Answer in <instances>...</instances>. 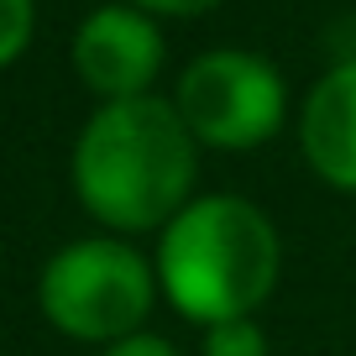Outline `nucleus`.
<instances>
[{"mask_svg":"<svg viewBox=\"0 0 356 356\" xmlns=\"http://www.w3.org/2000/svg\"><path fill=\"white\" fill-rule=\"evenodd\" d=\"M204 356H267V335L262 325L246 314V320H225L204 330Z\"/></svg>","mask_w":356,"mask_h":356,"instance_id":"7","label":"nucleus"},{"mask_svg":"<svg viewBox=\"0 0 356 356\" xmlns=\"http://www.w3.org/2000/svg\"><path fill=\"white\" fill-rule=\"evenodd\" d=\"M194 178L200 142L163 95L95 105L74 142V194L115 236L163 231L194 200Z\"/></svg>","mask_w":356,"mask_h":356,"instance_id":"1","label":"nucleus"},{"mask_svg":"<svg viewBox=\"0 0 356 356\" xmlns=\"http://www.w3.org/2000/svg\"><path fill=\"white\" fill-rule=\"evenodd\" d=\"M32 32H37V6L32 0H0V68L26 53Z\"/></svg>","mask_w":356,"mask_h":356,"instance_id":"8","label":"nucleus"},{"mask_svg":"<svg viewBox=\"0 0 356 356\" xmlns=\"http://www.w3.org/2000/svg\"><path fill=\"white\" fill-rule=\"evenodd\" d=\"M100 356H178V346L168 341V335H152V330H136V335H126V341L105 346Z\"/></svg>","mask_w":356,"mask_h":356,"instance_id":"9","label":"nucleus"},{"mask_svg":"<svg viewBox=\"0 0 356 356\" xmlns=\"http://www.w3.org/2000/svg\"><path fill=\"white\" fill-rule=\"evenodd\" d=\"M299 147L330 189L356 194V58L314 79L299 111Z\"/></svg>","mask_w":356,"mask_h":356,"instance_id":"6","label":"nucleus"},{"mask_svg":"<svg viewBox=\"0 0 356 356\" xmlns=\"http://www.w3.org/2000/svg\"><path fill=\"white\" fill-rule=\"evenodd\" d=\"M37 304L47 325L68 341L115 346L142 330L157 304V273L121 236H84L47 257L37 278Z\"/></svg>","mask_w":356,"mask_h":356,"instance_id":"3","label":"nucleus"},{"mask_svg":"<svg viewBox=\"0 0 356 356\" xmlns=\"http://www.w3.org/2000/svg\"><path fill=\"white\" fill-rule=\"evenodd\" d=\"M126 6H136L147 16H204L215 6H225V0H126Z\"/></svg>","mask_w":356,"mask_h":356,"instance_id":"10","label":"nucleus"},{"mask_svg":"<svg viewBox=\"0 0 356 356\" xmlns=\"http://www.w3.org/2000/svg\"><path fill=\"white\" fill-rule=\"evenodd\" d=\"M278 225L241 194H200L157 241V293L194 325L246 320L278 289Z\"/></svg>","mask_w":356,"mask_h":356,"instance_id":"2","label":"nucleus"},{"mask_svg":"<svg viewBox=\"0 0 356 356\" xmlns=\"http://www.w3.org/2000/svg\"><path fill=\"white\" fill-rule=\"evenodd\" d=\"M163 58H168V47H163L157 16L136 11L126 0L89 11L74 32V68L84 79V89L100 95V105L152 95V79L163 74Z\"/></svg>","mask_w":356,"mask_h":356,"instance_id":"5","label":"nucleus"},{"mask_svg":"<svg viewBox=\"0 0 356 356\" xmlns=\"http://www.w3.org/2000/svg\"><path fill=\"white\" fill-rule=\"evenodd\" d=\"M173 105L200 147L246 152V147H262L267 136L283 131V121H289V84H283L278 63H267L262 53L210 47V53L184 63Z\"/></svg>","mask_w":356,"mask_h":356,"instance_id":"4","label":"nucleus"}]
</instances>
